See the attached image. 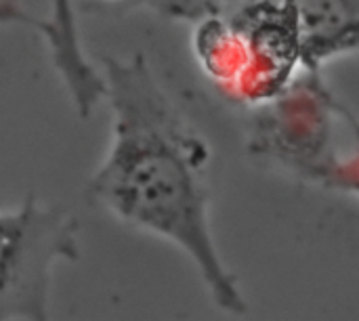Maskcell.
<instances>
[{
	"mask_svg": "<svg viewBox=\"0 0 359 321\" xmlns=\"http://www.w3.org/2000/svg\"><path fill=\"white\" fill-rule=\"evenodd\" d=\"M50 40L46 42L50 63L65 86L80 118L93 116L103 101V76L82 48L72 0H48Z\"/></svg>",
	"mask_w": 359,
	"mask_h": 321,
	"instance_id": "8992f818",
	"label": "cell"
},
{
	"mask_svg": "<svg viewBox=\"0 0 359 321\" xmlns=\"http://www.w3.org/2000/svg\"><path fill=\"white\" fill-rule=\"evenodd\" d=\"M78 219L27 196L0 208V321L50 320L53 271L80 261Z\"/></svg>",
	"mask_w": 359,
	"mask_h": 321,
	"instance_id": "277c9868",
	"label": "cell"
},
{
	"mask_svg": "<svg viewBox=\"0 0 359 321\" xmlns=\"http://www.w3.org/2000/svg\"><path fill=\"white\" fill-rule=\"evenodd\" d=\"M109 2H126L133 6H145L170 19L198 21L206 15L227 8L233 0H109Z\"/></svg>",
	"mask_w": 359,
	"mask_h": 321,
	"instance_id": "52a82bcc",
	"label": "cell"
},
{
	"mask_svg": "<svg viewBox=\"0 0 359 321\" xmlns=\"http://www.w3.org/2000/svg\"><path fill=\"white\" fill-rule=\"evenodd\" d=\"M246 149L252 160L341 196H358V118L326 84L324 71L301 69L263 105L252 107Z\"/></svg>",
	"mask_w": 359,
	"mask_h": 321,
	"instance_id": "7a4b0ae2",
	"label": "cell"
},
{
	"mask_svg": "<svg viewBox=\"0 0 359 321\" xmlns=\"http://www.w3.org/2000/svg\"><path fill=\"white\" fill-rule=\"evenodd\" d=\"M301 38V69L324 71L343 55H355L359 0H290Z\"/></svg>",
	"mask_w": 359,
	"mask_h": 321,
	"instance_id": "5b68a950",
	"label": "cell"
},
{
	"mask_svg": "<svg viewBox=\"0 0 359 321\" xmlns=\"http://www.w3.org/2000/svg\"><path fill=\"white\" fill-rule=\"evenodd\" d=\"M196 23L191 48L215 88L246 107L263 105L301 71L290 0H233Z\"/></svg>",
	"mask_w": 359,
	"mask_h": 321,
	"instance_id": "3957f363",
	"label": "cell"
},
{
	"mask_svg": "<svg viewBox=\"0 0 359 321\" xmlns=\"http://www.w3.org/2000/svg\"><path fill=\"white\" fill-rule=\"evenodd\" d=\"M4 25H19L32 29L36 36L44 40V44L50 40V25L46 17H36L29 13L19 0H0V27Z\"/></svg>",
	"mask_w": 359,
	"mask_h": 321,
	"instance_id": "ba28073f",
	"label": "cell"
},
{
	"mask_svg": "<svg viewBox=\"0 0 359 321\" xmlns=\"http://www.w3.org/2000/svg\"><path fill=\"white\" fill-rule=\"evenodd\" d=\"M99 71L111 139L86 198L120 223L179 248L217 309L244 315L248 301L210 225V145L172 103L143 53L105 55Z\"/></svg>",
	"mask_w": 359,
	"mask_h": 321,
	"instance_id": "6da1fadb",
	"label": "cell"
}]
</instances>
